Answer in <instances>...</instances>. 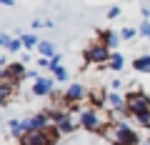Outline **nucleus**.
<instances>
[{
    "label": "nucleus",
    "instance_id": "f257e3e1",
    "mask_svg": "<svg viewBox=\"0 0 150 145\" xmlns=\"http://www.w3.org/2000/svg\"><path fill=\"white\" fill-rule=\"evenodd\" d=\"M112 115H105L103 110H95V108H83L80 113H78V123H80L83 130L88 133H105V128L112 125Z\"/></svg>",
    "mask_w": 150,
    "mask_h": 145
},
{
    "label": "nucleus",
    "instance_id": "f03ea898",
    "mask_svg": "<svg viewBox=\"0 0 150 145\" xmlns=\"http://www.w3.org/2000/svg\"><path fill=\"white\" fill-rule=\"evenodd\" d=\"M88 93H90V88H85L83 83H70L63 93L65 110H75V108H80V103H88Z\"/></svg>",
    "mask_w": 150,
    "mask_h": 145
},
{
    "label": "nucleus",
    "instance_id": "7ed1b4c3",
    "mask_svg": "<svg viewBox=\"0 0 150 145\" xmlns=\"http://www.w3.org/2000/svg\"><path fill=\"white\" fill-rule=\"evenodd\" d=\"M110 58H112V50L105 48L103 43H98V40L83 50V60H85V65H105V68H108Z\"/></svg>",
    "mask_w": 150,
    "mask_h": 145
},
{
    "label": "nucleus",
    "instance_id": "20e7f679",
    "mask_svg": "<svg viewBox=\"0 0 150 145\" xmlns=\"http://www.w3.org/2000/svg\"><path fill=\"white\" fill-rule=\"evenodd\" d=\"M125 100H128V113L133 118H138L140 113H148L150 110V95L138 88H133L130 93H125Z\"/></svg>",
    "mask_w": 150,
    "mask_h": 145
},
{
    "label": "nucleus",
    "instance_id": "39448f33",
    "mask_svg": "<svg viewBox=\"0 0 150 145\" xmlns=\"http://www.w3.org/2000/svg\"><path fill=\"white\" fill-rule=\"evenodd\" d=\"M50 118H53V125H55V130H58L60 135H70V133H75V128L80 125L78 120H73V113H70V110L53 113Z\"/></svg>",
    "mask_w": 150,
    "mask_h": 145
},
{
    "label": "nucleus",
    "instance_id": "423d86ee",
    "mask_svg": "<svg viewBox=\"0 0 150 145\" xmlns=\"http://www.w3.org/2000/svg\"><path fill=\"white\" fill-rule=\"evenodd\" d=\"M58 138H60V133L55 130V125H53L50 130H43V133H28L20 145H55Z\"/></svg>",
    "mask_w": 150,
    "mask_h": 145
},
{
    "label": "nucleus",
    "instance_id": "0eeeda50",
    "mask_svg": "<svg viewBox=\"0 0 150 145\" xmlns=\"http://www.w3.org/2000/svg\"><path fill=\"white\" fill-rule=\"evenodd\" d=\"M55 83H58V80H55L53 75H40L35 83H33V90L30 93L35 98H50L55 93Z\"/></svg>",
    "mask_w": 150,
    "mask_h": 145
},
{
    "label": "nucleus",
    "instance_id": "6e6552de",
    "mask_svg": "<svg viewBox=\"0 0 150 145\" xmlns=\"http://www.w3.org/2000/svg\"><path fill=\"white\" fill-rule=\"evenodd\" d=\"M25 75H28V70H25V63H10L8 68H3L0 70V80H10V83H18L20 85L23 80H25Z\"/></svg>",
    "mask_w": 150,
    "mask_h": 145
},
{
    "label": "nucleus",
    "instance_id": "1a4fd4ad",
    "mask_svg": "<svg viewBox=\"0 0 150 145\" xmlns=\"http://www.w3.org/2000/svg\"><path fill=\"white\" fill-rule=\"evenodd\" d=\"M105 110H110V115L115 118V115H130L128 113V100H125V95H120V93H115V90H110L108 93V105H105Z\"/></svg>",
    "mask_w": 150,
    "mask_h": 145
},
{
    "label": "nucleus",
    "instance_id": "9d476101",
    "mask_svg": "<svg viewBox=\"0 0 150 145\" xmlns=\"http://www.w3.org/2000/svg\"><path fill=\"white\" fill-rule=\"evenodd\" d=\"M50 128H53V118L45 110H40V113L28 118V130L30 133H43V130H50Z\"/></svg>",
    "mask_w": 150,
    "mask_h": 145
},
{
    "label": "nucleus",
    "instance_id": "9b49d317",
    "mask_svg": "<svg viewBox=\"0 0 150 145\" xmlns=\"http://www.w3.org/2000/svg\"><path fill=\"white\" fill-rule=\"evenodd\" d=\"M108 105V93L103 90V88L93 85L90 93H88V108H95V110H105Z\"/></svg>",
    "mask_w": 150,
    "mask_h": 145
},
{
    "label": "nucleus",
    "instance_id": "f8f14e48",
    "mask_svg": "<svg viewBox=\"0 0 150 145\" xmlns=\"http://www.w3.org/2000/svg\"><path fill=\"white\" fill-rule=\"evenodd\" d=\"M8 130H10V138L18 140V143H23V140H25V135L30 133V130H28V120H20V118L8 120Z\"/></svg>",
    "mask_w": 150,
    "mask_h": 145
},
{
    "label": "nucleus",
    "instance_id": "ddd939ff",
    "mask_svg": "<svg viewBox=\"0 0 150 145\" xmlns=\"http://www.w3.org/2000/svg\"><path fill=\"white\" fill-rule=\"evenodd\" d=\"M98 43H103L105 48H115V45L120 43V33L115 30H108V28H103V30H98Z\"/></svg>",
    "mask_w": 150,
    "mask_h": 145
},
{
    "label": "nucleus",
    "instance_id": "4468645a",
    "mask_svg": "<svg viewBox=\"0 0 150 145\" xmlns=\"http://www.w3.org/2000/svg\"><path fill=\"white\" fill-rule=\"evenodd\" d=\"M18 83H10V80H0V105L5 108L8 103L13 100V95H15V90H18Z\"/></svg>",
    "mask_w": 150,
    "mask_h": 145
},
{
    "label": "nucleus",
    "instance_id": "2eb2a0df",
    "mask_svg": "<svg viewBox=\"0 0 150 145\" xmlns=\"http://www.w3.org/2000/svg\"><path fill=\"white\" fill-rule=\"evenodd\" d=\"M38 55H40V58H55L58 50H55V45L50 43V40H40V45H38Z\"/></svg>",
    "mask_w": 150,
    "mask_h": 145
},
{
    "label": "nucleus",
    "instance_id": "dca6fc26",
    "mask_svg": "<svg viewBox=\"0 0 150 145\" xmlns=\"http://www.w3.org/2000/svg\"><path fill=\"white\" fill-rule=\"evenodd\" d=\"M20 40H23V48L25 50H38V45H40L35 33H20Z\"/></svg>",
    "mask_w": 150,
    "mask_h": 145
},
{
    "label": "nucleus",
    "instance_id": "f3484780",
    "mask_svg": "<svg viewBox=\"0 0 150 145\" xmlns=\"http://www.w3.org/2000/svg\"><path fill=\"white\" fill-rule=\"evenodd\" d=\"M133 68L138 73H150V55H138L133 60Z\"/></svg>",
    "mask_w": 150,
    "mask_h": 145
},
{
    "label": "nucleus",
    "instance_id": "a211bd4d",
    "mask_svg": "<svg viewBox=\"0 0 150 145\" xmlns=\"http://www.w3.org/2000/svg\"><path fill=\"white\" fill-rule=\"evenodd\" d=\"M108 68H110L112 73H120V70L125 68V55H120V53H112V58H110V63H108Z\"/></svg>",
    "mask_w": 150,
    "mask_h": 145
},
{
    "label": "nucleus",
    "instance_id": "6ab92c4d",
    "mask_svg": "<svg viewBox=\"0 0 150 145\" xmlns=\"http://www.w3.org/2000/svg\"><path fill=\"white\" fill-rule=\"evenodd\" d=\"M135 123H138L140 128H145V130H150V110H148V113H140L138 118H135Z\"/></svg>",
    "mask_w": 150,
    "mask_h": 145
},
{
    "label": "nucleus",
    "instance_id": "aec40b11",
    "mask_svg": "<svg viewBox=\"0 0 150 145\" xmlns=\"http://www.w3.org/2000/svg\"><path fill=\"white\" fill-rule=\"evenodd\" d=\"M53 78L60 83V85H63V83H68V70H65V68H58V70H53Z\"/></svg>",
    "mask_w": 150,
    "mask_h": 145
},
{
    "label": "nucleus",
    "instance_id": "412c9836",
    "mask_svg": "<svg viewBox=\"0 0 150 145\" xmlns=\"http://www.w3.org/2000/svg\"><path fill=\"white\" fill-rule=\"evenodd\" d=\"M5 50H8V53H20V50H23V40H20V38H13L10 45H8Z\"/></svg>",
    "mask_w": 150,
    "mask_h": 145
},
{
    "label": "nucleus",
    "instance_id": "4be33fe9",
    "mask_svg": "<svg viewBox=\"0 0 150 145\" xmlns=\"http://www.w3.org/2000/svg\"><path fill=\"white\" fill-rule=\"evenodd\" d=\"M135 35H138L135 28H123V30H120V40H133Z\"/></svg>",
    "mask_w": 150,
    "mask_h": 145
},
{
    "label": "nucleus",
    "instance_id": "5701e85b",
    "mask_svg": "<svg viewBox=\"0 0 150 145\" xmlns=\"http://www.w3.org/2000/svg\"><path fill=\"white\" fill-rule=\"evenodd\" d=\"M138 33H140V35H145V38L150 40V20H143V23H140V28H138Z\"/></svg>",
    "mask_w": 150,
    "mask_h": 145
},
{
    "label": "nucleus",
    "instance_id": "b1692460",
    "mask_svg": "<svg viewBox=\"0 0 150 145\" xmlns=\"http://www.w3.org/2000/svg\"><path fill=\"white\" fill-rule=\"evenodd\" d=\"M10 35H8V33H0V45H3V48H8V45H10Z\"/></svg>",
    "mask_w": 150,
    "mask_h": 145
},
{
    "label": "nucleus",
    "instance_id": "393cba45",
    "mask_svg": "<svg viewBox=\"0 0 150 145\" xmlns=\"http://www.w3.org/2000/svg\"><path fill=\"white\" fill-rule=\"evenodd\" d=\"M120 15V5H112V8H108V18H118Z\"/></svg>",
    "mask_w": 150,
    "mask_h": 145
},
{
    "label": "nucleus",
    "instance_id": "a878e982",
    "mask_svg": "<svg viewBox=\"0 0 150 145\" xmlns=\"http://www.w3.org/2000/svg\"><path fill=\"white\" fill-rule=\"evenodd\" d=\"M38 78H40V73H35V70H28V75H25V80H33V83H35Z\"/></svg>",
    "mask_w": 150,
    "mask_h": 145
},
{
    "label": "nucleus",
    "instance_id": "bb28decb",
    "mask_svg": "<svg viewBox=\"0 0 150 145\" xmlns=\"http://www.w3.org/2000/svg\"><path fill=\"white\" fill-rule=\"evenodd\" d=\"M38 65H40V68H48V70H50V58H38Z\"/></svg>",
    "mask_w": 150,
    "mask_h": 145
},
{
    "label": "nucleus",
    "instance_id": "cd10ccee",
    "mask_svg": "<svg viewBox=\"0 0 150 145\" xmlns=\"http://www.w3.org/2000/svg\"><path fill=\"white\" fill-rule=\"evenodd\" d=\"M40 28H45V20H33V30H40Z\"/></svg>",
    "mask_w": 150,
    "mask_h": 145
},
{
    "label": "nucleus",
    "instance_id": "c85d7f7f",
    "mask_svg": "<svg viewBox=\"0 0 150 145\" xmlns=\"http://www.w3.org/2000/svg\"><path fill=\"white\" fill-rule=\"evenodd\" d=\"M140 13H143L145 18H150V8H148V5H143V8H140Z\"/></svg>",
    "mask_w": 150,
    "mask_h": 145
},
{
    "label": "nucleus",
    "instance_id": "c756f323",
    "mask_svg": "<svg viewBox=\"0 0 150 145\" xmlns=\"http://www.w3.org/2000/svg\"><path fill=\"white\" fill-rule=\"evenodd\" d=\"M140 145H150V138H145V140H143V143H140Z\"/></svg>",
    "mask_w": 150,
    "mask_h": 145
}]
</instances>
